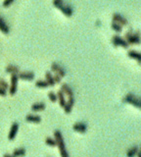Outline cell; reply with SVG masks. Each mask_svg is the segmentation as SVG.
Masks as SVG:
<instances>
[{"instance_id": "277c9868", "label": "cell", "mask_w": 141, "mask_h": 157, "mask_svg": "<svg viewBox=\"0 0 141 157\" xmlns=\"http://www.w3.org/2000/svg\"><path fill=\"white\" fill-rule=\"evenodd\" d=\"M123 101L125 102H127L131 105L135 106L136 108H140L141 107V100L139 97H137L136 95L132 94V93H128L125 95V97L123 98Z\"/></svg>"}, {"instance_id": "7402d4cb", "label": "cell", "mask_w": 141, "mask_h": 157, "mask_svg": "<svg viewBox=\"0 0 141 157\" xmlns=\"http://www.w3.org/2000/svg\"><path fill=\"white\" fill-rule=\"evenodd\" d=\"M13 156L15 157H21V156H25L26 155V149L25 148H16V149H14L13 151V154H12Z\"/></svg>"}, {"instance_id": "6da1fadb", "label": "cell", "mask_w": 141, "mask_h": 157, "mask_svg": "<svg viewBox=\"0 0 141 157\" xmlns=\"http://www.w3.org/2000/svg\"><path fill=\"white\" fill-rule=\"evenodd\" d=\"M53 135H54V138H55L54 139L57 142V146L59 148V151H60L61 157H69V153H68V151L66 149V144H65L62 133L59 130H55Z\"/></svg>"}, {"instance_id": "7a4b0ae2", "label": "cell", "mask_w": 141, "mask_h": 157, "mask_svg": "<svg viewBox=\"0 0 141 157\" xmlns=\"http://www.w3.org/2000/svg\"><path fill=\"white\" fill-rule=\"evenodd\" d=\"M53 5L58 8L65 16L72 17L73 16V8L69 4L65 3L64 0H53Z\"/></svg>"}, {"instance_id": "5bb4252c", "label": "cell", "mask_w": 141, "mask_h": 157, "mask_svg": "<svg viewBox=\"0 0 141 157\" xmlns=\"http://www.w3.org/2000/svg\"><path fill=\"white\" fill-rule=\"evenodd\" d=\"M127 55L131 59H135L138 62V64H141V53L136 50H128Z\"/></svg>"}, {"instance_id": "8fae6325", "label": "cell", "mask_w": 141, "mask_h": 157, "mask_svg": "<svg viewBox=\"0 0 141 157\" xmlns=\"http://www.w3.org/2000/svg\"><path fill=\"white\" fill-rule=\"evenodd\" d=\"M18 130H19V124H18L17 122H14L11 126L10 132H9V133H8V138L10 139V141H13V139L16 138Z\"/></svg>"}, {"instance_id": "52a82bcc", "label": "cell", "mask_w": 141, "mask_h": 157, "mask_svg": "<svg viewBox=\"0 0 141 157\" xmlns=\"http://www.w3.org/2000/svg\"><path fill=\"white\" fill-rule=\"evenodd\" d=\"M51 71H53L55 74L60 76L61 78H64L66 76V71L61 65H59L58 63H52L51 64Z\"/></svg>"}, {"instance_id": "3957f363", "label": "cell", "mask_w": 141, "mask_h": 157, "mask_svg": "<svg viewBox=\"0 0 141 157\" xmlns=\"http://www.w3.org/2000/svg\"><path fill=\"white\" fill-rule=\"evenodd\" d=\"M123 39L126 40L128 45H138L141 42L139 31H135V33H133V31H127Z\"/></svg>"}, {"instance_id": "30bf717a", "label": "cell", "mask_w": 141, "mask_h": 157, "mask_svg": "<svg viewBox=\"0 0 141 157\" xmlns=\"http://www.w3.org/2000/svg\"><path fill=\"white\" fill-rule=\"evenodd\" d=\"M73 130L75 131V132H78V133H84L87 131V126H86V124L82 123V122H78V123L73 124Z\"/></svg>"}, {"instance_id": "ba28073f", "label": "cell", "mask_w": 141, "mask_h": 157, "mask_svg": "<svg viewBox=\"0 0 141 157\" xmlns=\"http://www.w3.org/2000/svg\"><path fill=\"white\" fill-rule=\"evenodd\" d=\"M112 20H113V22H116L118 24H120V26H127L128 25L127 20H126L123 16L120 15V14H118V13L113 14Z\"/></svg>"}, {"instance_id": "83f0119b", "label": "cell", "mask_w": 141, "mask_h": 157, "mask_svg": "<svg viewBox=\"0 0 141 157\" xmlns=\"http://www.w3.org/2000/svg\"><path fill=\"white\" fill-rule=\"evenodd\" d=\"M53 78H54L55 85H56V83H61V81H62V78H61L59 75H57V74L53 75Z\"/></svg>"}, {"instance_id": "4dcf8cb0", "label": "cell", "mask_w": 141, "mask_h": 157, "mask_svg": "<svg viewBox=\"0 0 141 157\" xmlns=\"http://www.w3.org/2000/svg\"><path fill=\"white\" fill-rule=\"evenodd\" d=\"M3 157H15V156L10 155V154H4V156H3Z\"/></svg>"}, {"instance_id": "ac0fdd59", "label": "cell", "mask_w": 141, "mask_h": 157, "mask_svg": "<svg viewBox=\"0 0 141 157\" xmlns=\"http://www.w3.org/2000/svg\"><path fill=\"white\" fill-rule=\"evenodd\" d=\"M45 108H46V105L43 102H37L31 105V110L34 112L43 111V110H45Z\"/></svg>"}, {"instance_id": "603a6c76", "label": "cell", "mask_w": 141, "mask_h": 157, "mask_svg": "<svg viewBox=\"0 0 141 157\" xmlns=\"http://www.w3.org/2000/svg\"><path fill=\"white\" fill-rule=\"evenodd\" d=\"M111 28H112V30H114L118 34H120L122 31V26H120V24H118V23H116V22H112Z\"/></svg>"}, {"instance_id": "2e32d148", "label": "cell", "mask_w": 141, "mask_h": 157, "mask_svg": "<svg viewBox=\"0 0 141 157\" xmlns=\"http://www.w3.org/2000/svg\"><path fill=\"white\" fill-rule=\"evenodd\" d=\"M61 91H63V93L65 95H68L69 97H73V89L70 88V86H69L67 85V83H63V85L61 86Z\"/></svg>"}, {"instance_id": "e0dca14e", "label": "cell", "mask_w": 141, "mask_h": 157, "mask_svg": "<svg viewBox=\"0 0 141 157\" xmlns=\"http://www.w3.org/2000/svg\"><path fill=\"white\" fill-rule=\"evenodd\" d=\"M26 121L28 122V123H34V124H38L41 122V117L37 115H32V114H28L26 115Z\"/></svg>"}, {"instance_id": "8992f818", "label": "cell", "mask_w": 141, "mask_h": 157, "mask_svg": "<svg viewBox=\"0 0 141 157\" xmlns=\"http://www.w3.org/2000/svg\"><path fill=\"white\" fill-rule=\"evenodd\" d=\"M18 82H19V78L17 74L11 75V85L9 86V92L11 95H15L18 91Z\"/></svg>"}, {"instance_id": "7c38bea8", "label": "cell", "mask_w": 141, "mask_h": 157, "mask_svg": "<svg viewBox=\"0 0 141 157\" xmlns=\"http://www.w3.org/2000/svg\"><path fill=\"white\" fill-rule=\"evenodd\" d=\"M73 105H75V98L73 97H69V99L66 101V104L64 106V111L66 114H70L72 112V109Z\"/></svg>"}, {"instance_id": "4316f807", "label": "cell", "mask_w": 141, "mask_h": 157, "mask_svg": "<svg viewBox=\"0 0 141 157\" xmlns=\"http://www.w3.org/2000/svg\"><path fill=\"white\" fill-rule=\"evenodd\" d=\"M0 86L3 88V89H5L6 91L9 89V85H8V83L6 82V81H4L3 78H0Z\"/></svg>"}, {"instance_id": "ffe728a7", "label": "cell", "mask_w": 141, "mask_h": 157, "mask_svg": "<svg viewBox=\"0 0 141 157\" xmlns=\"http://www.w3.org/2000/svg\"><path fill=\"white\" fill-rule=\"evenodd\" d=\"M138 151H139V147H138L137 145H133V146H131L128 149L127 153H126V156L127 157H135L136 156V154L138 153Z\"/></svg>"}, {"instance_id": "484cf974", "label": "cell", "mask_w": 141, "mask_h": 157, "mask_svg": "<svg viewBox=\"0 0 141 157\" xmlns=\"http://www.w3.org/2000/svg\"><path fill=\"white\" fill-rule=\"evenodd\" d=\"M48 98L50 99L51 102H56V101H57V94L53 91H49L48 92Z\"/></svg>"}, {"instance_id": "d4e9b609", "label": "cell", "mask_w": 141, "mask_h": 157, "mask_svg": "<svg viewBox=\"0 0 141 157\" xmlns=\"http://www.w3.org/2000/svg\"><path fill=\"white\" fill-rule=\"evenodd\" d=\"M45 143L47 145H49V146H57V142H56V141L54 138H45Z\"/></svg>"}, {"instance_id": "cb8c5ba5", "label": "cell", "mask_w": 141, "mask_h": 157, "mask_svg": "<svg viewBox=\"0 0 141 157\" xmlns=\"http://www.w3.org/2000/svg\"><path fill=\"white\" fill-rule=\"evenodd\" d=\"M35 86L38 88H48V83H47L46 81H44V80H38L35 82Z\"/></svg>"}, {"instance_id": "f1b7e54d", "label": "cell", "mask_w": 141, "mask_h": 157, "mask_svg": "<svg viewBox=\"0 0 141 157\" xmlns=\"http://www.w3.org/2000/svg\"><path fill=\"white\" fill-rule=\"evenodd\" d=\"M15 1V0H4L3 1V7H8V6H10V5L13 3V2Z\"/></svg>"}, {"instance_id": "9c48e42d", "label": "cell", "mask_w": 141, "mask_h": 157, "mask_svg": "<svg viewBox=\"0 0 141 157\" xmlns=\"http://www.w3.org/2000/svg\"><path fill=\"white\" fill-rule=\"evenodd\" d=\"M17 75L19 80H24V81H32L35 77L33 72H19Z\"/></svg>"}, {"instance_id": "44dd1931", "label": "cell", "mask_w": 141, "mask_h": 157, "mask_svg": "<svg viewBox=\"0 0 141 157\" xmlns=\"http://www.w3.org/2000/svg\"><path fill=\"white\" fill-rule=\"evenodd\" d=\"M45 78H46V82L48 83L49 86H55V82H54V78H53V75L51 72H46L45 73Z\"/></svg>"}, {"instance_id": "9a60e30c", "label": "cell", "mask_w": 141, "mask_h": 157, "mask_svg": "<svg viewBox=\"0 0 141 157\" xmlns=\"http://www.w3.org/2000/svg\"><path fill=\"white\" fill-rule=\"evenodd\" d=\"M5 72L7 74H18L20 72V67L17 65H13V64H10V65L6 66L5 68Z\"/></svg>"}, {"instance_id": "4fadbf2b", "label": "cell", "mask_w": 141, "mask_h": 157, "mask_svg": "<svg viewBox=\"0 0 141 157\" xmlns=\"http://www.w3.org/2000/svg\"><path fill=\"white\" fill-rule=\"evenodd\" d=\"M0 31H2L4 34H8L10 33V29H9L7 23L1 16H0Z\"/></svg>"}, {"instance_id": "d6986e66", "label": "cell", "mask_w": 141, "mask_h": 157, "mask_svg": "<svg viewBox=\"0 0 141 157\" xmlns=\"http://www.w3.org/2000/svg\"><path fill=\"white\" fill-rule=\"evenodd\" d=\"M57 100L59 101V104H60L61 107H64L65 104H66V98H65V94L63 93V91H61V89H59L57 93Z\"/></svg>"}, {"instance_id": "f546056e", "label": "cell", "mask_w": 141, "mask_h": 157, "mask_svg": "<svg viewBox=\"0 0 141 157\" xmlns=\"http://www.w3.org/2000/svg\"><path fill=\"white\" fill-rule=\"evenodd\" d=\"M6 94H7V91L0 86V95H1V96H6Z\"/></svg>"}, {"instance_id": "5b68a950", "label": "cell", "mask_w": 141, "mask_h": 157, "mask_svg": "<svg viewBox=\"0 0 141 157\" xmlns=\"http://www.w3.org/2000/svg\"><path fill=\"white\" fill-rule=\"evenodd\" d=\"M112 43L115 45V46H122V47L123 48H128L129 45L128 43L126 42V40L123 39V37H122L120 36H119V34H115V36L112 37Z\"/></svg>"}]
</instances>
